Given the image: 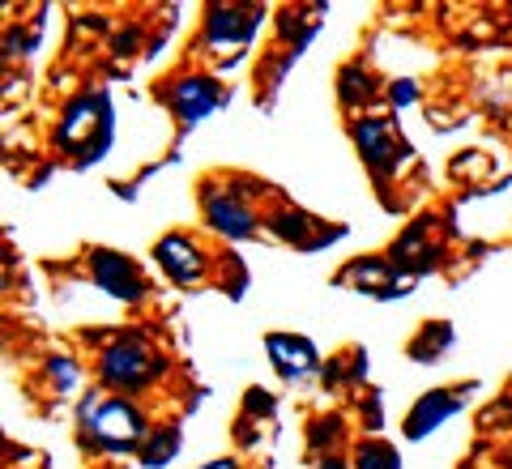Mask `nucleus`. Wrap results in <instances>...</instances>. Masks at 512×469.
Wrapping results in <instances>:
<instances>
[{
  "instance_id": "nucleus-1",
  "label": "nucleus",
  "mask_w": 512,
  "mask_h": 469,
  "mask_svg": "<svg viewBox=\"0 0 512 469\" xmlns=\"http://www.w3.org/2000/svg\"><path fill=\"white\" fill-rule=\"evenodd\" d=\"M86 427L94 431V440L107 444V448H128L141 440V414L133 406H124V401H90L86 406Z\"/></svg>"
},
{
  "instance_id": "nucleus-2",
  "label": "nucleus",
  "mask_w": 512,
  "mask_h": 469,
  "mask_svg": "<svg viewBox=\"0 0 512 469\" xmlns=\"http://www.w3.org/2000/svg\"><path fill=\"white\" fill-rule=\"evenodd\" d=\"M154 371V354L133 342V337H124V342H116L107 354H103V376L111 384H141Z\"/></svg>"
},
{
  "instance_id": "nucleus-3",
  "label": "nucleus",
  "mask_w": 512,
  "mask_h": 469,
  "mask_svg": "<svg viewBox=\"0 0 512 469\" xmlns=\"http://www.w3.org/2000/svg\"><path fill=\"white\" fill-rule=\"evenodd\" d=\"M94 278H99L103 290H111V295H120V299H137L141 295L137 269L116 252H94Z\"/></svg>"
},
{
  "instance_id": "nucleus-4",
  "label": "nucleus",
  "mask_w": 512,
  "mask_h": 469,
  "mask_svg": "<svg viewBox=\"0 0 512 469\" xmlns=\"http://www.w3.org/2000/svg\"><path fill=\"white\" fill-rule=\"evenodd\" d=\"M171 99H175V107H180L184 124H197L218 107V86L214 82H180L171 90Z\"/></svg>"
},
{
  "instance_id": "nucleus-5",
  "label": "nucleus",
  "mask_w": 512,
  "mask_h": 469,
  "mask_svg": "<svg viewBox=\"0 0 512 469\" xmlns=\"http://www.w3.org/2000/svg\"><path fill=\"white\" fill-rule=\"evenodd\" d=\"M269 354H274V363L286 371V376H299V371L316 367L312 342H299V337H269Z\"/></svg>"
},
{
  "instance_id": "nucleus-6",
  "label": "nucleus",
  "mask_w": 512,
  "mask_h": 469,
  "mask_svg": "<svg viewBox=\"0 0 512 469\" xmlns=\"http://www.w3.org/2000/svg\"><path fill=\"white\" fill-rule=\"evenodd\" d=\"M158 261H163V269L171 273V278H180V282H188V278H197L201 273V256H197V248H192L188 239H163V244H158Z\"/></svg>"
},
{
  "instance_id": "nucleus-7",
  "label": "nucleus",
  "mask_w": 512,
  "mask_h": 469,
  "mask_svg": "<svg viewBox=\"0 0 512 469\" xmlns=\"http://www.w3.org/2000/svg\"><path fill=\"white\" fill-rule=\"evenodd\" d=\"M453 410H457V401H453V397H440V393L423 397V401H419V410L410 414V435H427L431 427L440 423V418H448Z\"/></svg>"
},
{
  "instance_id": "nucleus-8",
  "label": "nucleus",
  "mask_w": 512,
  "mask_h": 469,
  "mask_svg": "<svg viewBox=\"0 0 512 469\" xmlns=\"http://www.w3.org/2000/svg\"><path fill=\"white\" fill-rule=\"evenodd\" d=\"M359 145L367 154V163L384 167L393 158V145H389V128H384V120H363L359 124Z\"/></svg>"
},
{
  "instance_id": "nucleus-9",
  "label": "nucleus",
  "mask_w": 512,
  "mask_h": 469,
  "mask_svg": "<svg viewBox=\"0 0 512 469\" xmlns=\"http://www.w3.org/2000/svg\"><path fill=\"white\" fill-rule=\"evenodd\" d=\"M210 218L222 226L227 235H248V209L244 205H235L231 197H210Z\"/></svg>"
},
{
  "instance_id": "nucleus-10",
  "label": "nucleus",
  "mask_w": 512,
  "mask_h": 469,
  "mask_svg": "<svg viewBox=\"0 0 512 469\" xmlns=\"http://www.w3.org/2000/svg\"><path fill=\"white\" fill-rule=\"evenodd\" d=\"M359 469H402V461H397V452L389 444H372V448H363Z\"/></svg>"
},
{
  "instance_id": "nucleus-11",
  "label": "nucleus",
  "mask_w": 512,
  "mask_h": 469,
  "mask_svg": "<svg viewBox=\"0 0 512 469\" xmlns=\"http://www.w3.org/2000/svg\"><path fill=\"white\" fill-rule=\"evenodd\" d=\"M393 94H397V103H414V86H410V82H397Z\"/></svg>"
}]
</instances>
